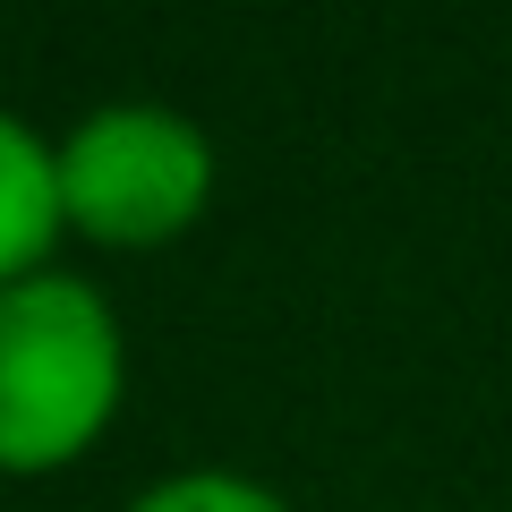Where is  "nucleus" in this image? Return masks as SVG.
Returning <instances> with one entry per match:
<instances>
[{"label": "nucleus", "instance_id": "nucleus-3", "mask_svg": "<svg viewBox=\"0 0 512 512\" xmlns=\"http://www.w3.org/2000/svg\"><path fill=\"white\" fill-rule=\"evenodd\" d=\"M60 231H69V214H60L52 146H43L26 120L0 111V291L26 282V274H43V256H52Z\"/></svg>", "mask_w": 512, "mask_h": 512}, {"label": "nucleus", "instance_id": "nucleus-1", "mask_svg": "<svg viewBox=\"0 0 512 512\" xmlns=\"http://www.w3.org/2000/svg\"><path fill=\"white\" fill-rule=\"evenodd\" d=\"M128 384L120 316L77 274H26L0 291V470L35 478L111 427Z\"/></svg>", "mask_w": 512, "mask_h": 512}, {"label": "nucleus", "instance_id": "nucleus-4", "mask_svg": "<svg viewBox=\"0 0 512 512\" xmlns=\"http://www.w3.org/2000/svg\"><path fill=\"white\" fill-rule=\"evenodd\" d=\"M128 512H291V504L239 470H180V478H154Z\"/></svg>", "mask_w": 512, "mask_h": 512}, {"label": "nucleus", "instance_id": "nucleus-2", "mask_svg": "<svg viewBox=\"0 0 512 512\" xmlns=\"http://www.w3.org/2000/svg\"><path fill=\"white\" fill-rule=\"evenodd\" d=\"M60 214L103 248H163L214 197V146L188 111L163 103H103L52 146Z\"/></svg>", "mask_w": 512, "mask_h": 512}]
</instances>
